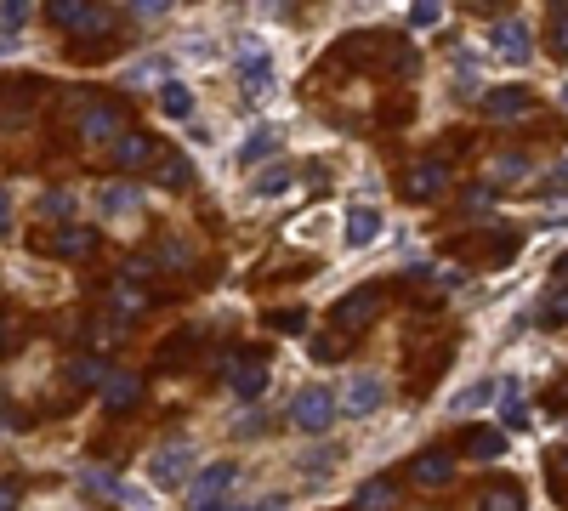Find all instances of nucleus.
Returning a JSON list of instances; mask_svg holds the SVG:
<instances>
[{"label":"nucleus","instance_id":"obj_1","mask_svg":"<svg viewBox=\"0 0 568 511\" xmlns=\"http://www.w3.org/2000/svg\"><path fill=\"white\" fill-rule=\"evenodd\" d=\"M336 392L330 387H302L296 392V398H290V426H296V432H313V438H319V432H330V426H336Z\"/></svg>","mask_w":568,"mask_h":511},{"label":"nucleus","instance_id":"obj_2","mask_svg":"<svg viewBox=\"0 0 568 511\" xmlns=\"http://www.w3.org/2000/svg\"><path fill=\"white\" fill-rule=\"evenodd\" d=\"M233 483H239V460H216V466H205V472L188 483V511H222V500H228Z\"/></svg>","mask_w":568,"mask_h":511},{"label":"nucleus","instance_id":"obj_3","mask_svg":"<svg viewBox=\"0 0 568 511\" xmlns=\"http://www.w3.org/2000/svg\"><path fill=\"white\" fill-rule=\"evenodd\" d=\"M46 18H52V29H63V35H86V40H97V35H108V29H114V12L86 6V0H57Z\"/></svg>","mask_w":568,"mask_h":511},{"label":"nucleus","instance_id":"obj_4","mask_svg":"<svg viewBox=\"0 0 568 511\" xmlns=\"http://www.w3.org/2000/svg\"><path fill=\"white\" fill-rule=\"evenodd\" d=\"M381 313V284H358L353 296H341L336 301V313H330V324H336L341 335H358V330H370V318Z\"/></svg>","mask_w":568,"mask_h":511},{"label":"nucleus","instance_id":"obj_5","mask_svg":"<svg viewBox=\"0 0 568 511\" xmlns=\"http://www.w3.org/2000/svg\"><path fill=\"white\" fill-rule=\"evenodd\" d=\"M404 194L415 199V205H432V199L449 194V165L444 159H415L404 171Z\"/></svg>","mask_w":568,"mask_h":511},{"label":"nucleus","instance_id":"obj_6","mask_svg":"<svg viewBox=\"0 0 568 511\" xmlns=\"http://www.w3.org/2000/svg\"><path fill=\"white\" fill-rule=\"evenodd\" d=\"M381 404H387V387H381L375 375H353V381L341 387V398H336V409L341 415H353V421H370Z\"/></svg>","mask_w":568,"mask_h":511},{"label":"nucleus","instance_id":"obj_7","mask_svg":"<svg viewBox=\"0 0 568 511\" xmlns=\"http://www.w3.org/2000/svg\"><path fill=\"white\" fill-rule=\"evenodd\" d=\"M239 86H245L250 103L273 97V57H267V46H256V40H250V52L239 57Z\"/></svg>","mask_w":568,"mask_h":511},{"label":"nucleus","instance_id":"obj_8","mask_svg":"<svg viewBox=\"0 0 568 511\" xmlns=\"http://www.w3.org/2000/svg\"><path fill=\"white\" fill-rule=\"evenodd\" d=\"M489 46H495V57H506V63H529L534 52V35L523 18H500L495 29H489Z\"/></svg>","mask_w":568,"mask_h":511},{"label":"nucleus","instance_id":"obj_9","mask_svg":"<svg viewBox=\"0 0 568 511\" xmlns=\"http://www.w3.org/2000/svg\"><path fill=\"white\" fill-rule=\"evenodd\" d=\"M483 120H517V114H529L534 108V91L529 86H495V91H483Z\"/></svg>","mask_w":568,"mask_h":511},{"label":"nucleus","instance_id":"obj_10","mask_svg":"<svg viewBox=\"0 0 568 511\" xmlns=\"http://www.w3.org/2000/svg\"><path fill=\"white\" fill-rule=\"evenodd\" d=\"M125 125V103H91L86 114H80V137L86 142H114Z\"/></svg>","mask_w":568,"mask_h":511},{"label":"nucleus","instance_id":"obj_11","mask_svg":"<svg viewBox=\"0 0 568 511\" xmlns=\"http://www.w3.org/2000/svg\"><path fill=\"white\" fill-rule=\"evenodd\" d=\"M188 472H194V449H188V443H171V449H160V455H154V466H148V477H154L160 489H177Z\"/></svg>","mask_w":568,"mask_h":511},{"label":"nucleus","instance_id":"obj_12","mask_svg":"<svg viewBox=\"0 0 568 511\" xmlns=\"http://www.w3.org/2000/svg\"><path fill=\"white\" fill-rule=\"evenodd\" d=\"M137 398H142V375H131V370H108V381H103V404L120 415V409H137Z\"/></svg>","mask_w":568,"mask_h":511},{"label":"nucleus","instance_id":"obj_13","mask_svg":"<svg viewBox=\"0 0 568 511\" xmlns=\"http://www.w3.org/2000/svg\"><path fill=\"white\" fill-rule=\"evenodd\" d=\"M409 477H415L421 489H438V483H449V477H455V460H449L444 449H426V455L409 460Z\"/></svg>","mask_w":568,"mask_h":511},{"label":"nucleus","instance_id":"obj_14","mask_svg":"<svg viewBox=\"0 0 568 511\" xmlns=\"http://www.w3.org/2000/svg\"><path fill=\"white\" fill-rule=\"evenodd\" d=\"M148 159H154V137H148V131H125V137L114 142V171H137Z\"/></svg>","mask_w":568,"mask_h":511},{"label":"nucleus","instance_id":"obj_15","mask_svg":"<svg viewBox=\"0 0 568 511\" xmlns=\"http://www.w3.org/2000/svg\"><path fill=\"white\" fill-rule=\"evenodd\" d=\"M228 381H233L239 398H262V392H267V364H262V358H239V364L228 370Z\"/></svg>","mask_w":568,"mask_h":511},{"label":"nucleus","instance_id":"obj_16","mask_svg":"<svg viewBox=\"0 0 568 511\" xmlns=\"http://www.w3.org/2000/svg\"><path fill=\"white\" fill-rule=\"evenodd\" d=\"M97 205H103V216H131L142 199H137L131 182H108V188H97Z\"/></svg>","mask_w":568,"mask_h":511},{"label":"nucleus","instance_id":"obj_17","mask_svg":"<svg viewBox=\"0 0 568 511\" xmlns=\"http://www.w3.org/2000/svg\"><path fill=\"white\" fill-rule=\"evenodd\" d=\"M52 250H57V256H69V262H80V256L97 250V228H63L52 239Z\"/></svg>","mask_w":568,"mask_h":511},{"label":"nucleus","instance_id":"obj_18","mask_svg":"<svg viewBox=\"0 0 568 511\" xmlns=\"http://www.w3.org/2000/svg\"><path fill=\"white\" fill-rule=\"evenodd\" d=\"M160 114L165 120H188V114H194V91L182 86V80H165L160 86Z\"/></svg>","mask_w":568,"mask_h":511},{"label":"nucleus","instance_id":"obj_19","mask_svg":"<svg viewBox=\"0 0 568 511\" xmlns=\"http://www.w3.org/2000/svg\"><path fill=\"white\" fill-rule=\"evenodd\" d=\"M375 233H381V211L353 205V211H347V245H370Z\"/></svg>","mask_w":568,"mask_h":511},{"label":"nucleus","instance_id":"obj_20","mask_svg":"<svg viewBox=\"0 0 568 511\" xmlns=\"http://www.w3.org/2000/svg\"><path fill=\"white\" fill-rule=\"evenodd\" d=\"M478 511H523V489L517 483H495L478 494Z\"/></svg>","mask_w":568,"mask_h":511},{"label":"nucleus","instance_id":"obj_21","mask_svg":"<svg viewBox=\"0 0 568 511\" xmlns=\"http://www.w3.org/2000/svg\"><path fill=\"white\" fill-rule=\"evenodd\" d=\"M273 154H279V131H273V125H256L250 142H245V165H262V159H273Z\"/></svg>","mask_w":568,"mask_h":511},{"label":"nucleus","instance_id":"obj_22","mask_svg":"<svg viewBox=\"0 0 568 511\" xmlns=\"http://www.w3.org/2000/svg\"><path fill=\"white\" fill-rule=\"evenodd\" d=\"M392 506V477H370L358 489V511H387Z\"/></svg>","mask_w":568,"mask_h":511},{"label":"nucleus","instance_id":"obj_23","mask_svg":"<svg viewBox=\"0 0 568 511\" xmlns=\"http://www.w3.org/2000/svg\"><path fill=\"white\" fill-rule=\"evenodd\" d=\"M154 171H160L165 188H188V182H194V171H188V159H182V154H160Z\"/></svg>","mask_w":568,"mask_h":511},{"label":"nucleus","instance_id":"obj_24","mask_svg":"<svg viewBox=\"0 0 568 511\" xmlns=\"http://www.w3.org/2000/svg\"><path fill=\"white\" fill-rule=\"evenodd\" d=\"M500 449H506V438H500V432H489V426H483V432H466V455L500 460Z\"/></svg>","mask_w":568,"mask_h":511},{"label":"nucleus","instance_id":"obj_25","mask_svg":"<svg viewBox=\"0 0 568 511\" xmlns=\"http://www.w3.org/2000/svg\"><path fill=\"white\" fill-rule=\"evenodd\" d=\"M500 421L506 426H529V404H523V392L517 387H500Z\"/></svg>","mask_w":568,"mask_h":511},{"label":"nucleus","instance_id":"obj_26","mask_svg":"<svg viewBox=\"0 0 568 511\" xmlns=\"http://www.w3.org/2000/svg\"><path fill=\"white\" fill-rule=\"evenodd\" d=\"M540 324H568V284H551V296L540 301Z\"/></svg>","mask_w":568,"mask_h":511},{"label":"nucleus","instance_id":"obj_27","mask_svg":"<svg viewBox=\"0 0 568 511\" xmlns=\"http://www.w3.org/2000/svg\"><path fill=\"white\" fill-rule=\"evenodd\" d=\"M194 341H199L194 330L171 335V341H165V347H160V364H165V370H182V358H188V347H194Z\"/></svg>","mask_w":568,"mask_h":511},{"label":"nucleus","instance_id":"obj_28","mask_svg":"<svg viewBox=\"0 0 568 511\" xmlns=\"http://www.w3.org/2000/svg\"><path fill=\"white\" fill-rule=\"evenodd\" d=\"M495 398V381H478V387H466L461 398H455V415H472V409H483Z\"/></svg>","mask_w":568,"mask_h":511},{"label":"nucleus","instance_id":"obj_29","mask_svg":"<svg viewBox=\"0 0 568 511\" xmlns=\"http://www.w3.org/2000/svg\"><path fill=\"white\" fill-rule=\"evenodd\" d=\"M74 381H80V387H103L108 364H103V358H74Z\"/></svg>","mask_w":568,"mask_h":511},{"label":"nucleus","instance_id":"obj_30","mask_svg":"<svg viewBox=\"0 0 568 511\" xmlns=\"http://www.w3.org/2000/svg\"><path fill=\"white\" fill-rule=\"evenodd\" d=\"M284 188H290V171H284V165H267L262 177H256V194H262V199L284 194Z\"/></svg>","mask_w":568,"mask_h":511},{"label":"nucleus","instance_id":"obj_31","mask_svg":"<svg viewBox=\"0 0 568 511\" xmlns=\"http://www.w3.org/2000/svg\"><path fill=\"white\" fill-rule=\"evenodd\" d=\"M546 46L557 57H568V6H557V12H551V35H546Z\"/></svg>","mask_w":568,"mask_h":511},{"label":"nucleus","instance_id":"obj_32","mask_svg":"<svg viewBox=\"0 0 568 511\" xmlns=\"http://www.w3.org/2000/svg\"><path fill=\"white\" fill-rule=\"evenodd\" d=\"M29 18H35V12H29V0H6V6H0V29H23Z\"/></svg>","mask_w":568,"mask_h":511},{"label":"nucleus","instance_id":"obj_33","mask_svg":"<svg viewBox=\"0 0 568 511\" xmlns=\"http://www.w3.org/2000/svg\"><path fill=\"white\" fill-rule=\"evenodd\" d=\"M409 23H415V29H438V23H444V6H438V0H421V6L409 12Z\"/></svg>","mask_w":568,"mask_h":511},{"label":"nucleus","instance_id":"obj_34","mask_svg":"<svg viewBox=\"0 0 568 511\" xmlns=\"http://www.w3.org/2000/svg\"><path fill=\"white\" fill-rule=\"evenodd\" d=\"M273 330H279V335H302L307 330V313H302V307H296V313L284 307V313H273Z\"/></svg>","mask_w":568,"mask_h":511},{"label":"nucleus","instance_id":"obj_35","mask_svg":"<svg viewBox=\"0 0 568 511\" xmlns=\"http://www.w3.org/2000/svg\"><path fill=\"white\" fill-rule=\"evenodd\" d=\"M495 177H529V154H506L495 165Z\"/></svg>","mask_w":568,"mask_h":511},{"label":"nucleus","instance_id":"obj_36","mask_svg":"<svg viewBox=\"0 0 568 511\" xmlns=\"http://www.w3.org/2000/svg\"><path fill=\"white\" fill-rule=\"evenodd\" d=\"M18 500H23V483L18 477H0V511H18Z\"/></svg>","mask_w":568,"mask_h":511},{"label":"nucleus","instance_id":"obj_37","mask_svg":"<svg viewBox=\"0 0 568 511\" xmlns=\"http://www.w3.org/2000/svg\"><path fill=\"white\" fill-rule=\"evenodd\" d=\"M6 233H12V188L0 182V239H6Z\"/></svg>","mask_w":568,"mask_h":511},{"label":"nucleus","instance_id":"obj_38","mask_svg":"<svg viewBox=\"0 0 568 511\" xmlns=\"http://www.w3.org/2000/svg\"><path fill=\"white\" fill-rule=\"evenodd\" d=\"M489 205H495V188H472L466 194V211H489Z\"/></svg>","mask_w":568,"mask_h":511},{"label":"nucleus","instance_id":"obj_39","mask_svg":"<svg viewBox=\"0 0 568 511\" xmlns=\"http://www.w3.org/2000/svg\"><path fill=\"white\" fill-rule=\"evenodd\" d=\"M69 205H74L69 194H46V211H52V216H63V211H69Z\"/></svg>","mask_w":568,"mask_h":511},{"label":"nucleus","instance_id":"obj_40","mask_svg":"<svg viewBox=\"0 0 568 511\" xmlns=\"http://www.w3.org/2000/svg\"><path fill=\"white\" fill-rule=\"evenodd\" d=\"M262 511H284V500H267V506Z\"/></svg>","mask_w":568,"mask_h":511},{"label":"nucleus","instance_id":"obj_41","mask_svg":"<svg viewBox=\"0 0 568 511\" xmlns=\"http://www.w3.org/2000/svg\"><path fill=\"white\" fill-rule=\"evenodd\" d=\"M563 108H568V86H563Z\"/></svg>","mask_w":568,"mask_h":511},{"label":"nucleus","instance_id":"obj_42","mask_svg":"<svg viewBox=\"0 0 568 511\" xmlns=\"http://www.w3.org/2000/svg\"><path fill=\"white\" fill-rule=\"evenodd\" d=\"M563 177H568V165H563Z\"/></svg>","mask_w":568,"mask_h":511}]
</instances>
